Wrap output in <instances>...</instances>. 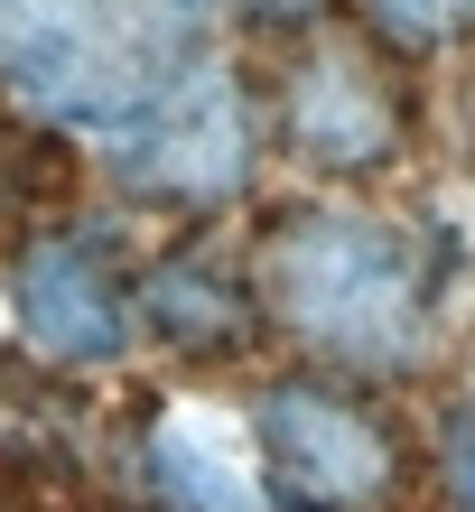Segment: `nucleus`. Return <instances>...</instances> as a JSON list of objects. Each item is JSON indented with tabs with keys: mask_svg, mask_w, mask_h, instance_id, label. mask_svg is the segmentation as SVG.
<instances>
[{
	"mask_svg": "<svg viewBox=\"0 0 475 512\" xmlns=\"http://www.w3.org/2000/svg\"><path fill=\"white\" fill-rule=\"evenodd\" d=\"M261 131L271 122H261L252 75L224 66V56H205L150 122H131L112 140V177H122V196L168 205V215H224L261 177Z\"/></svg>",
	"mask_w": 475,
	"mask_h": 512,
	"instance_id": "nucleus-4",
	"label": "nucleus"
},
{
	"mask_svg": "<svg viewBox=\"0 0 475 512\" xmlns=\"http://www.w3.org/2000/svg\"><path fill=\"white\" fill-rule=\"evenodd\" d=\"M271 131L317 177H382L410 149V84L373 38H299L271 94Z\"/></svg>",
	"mask_w": 475,
	"mask_h": 512,
	"instance_id": "nucleus-6",
	"label": "nucleus"
},
{
	"mask_svg": "<svg viewBox=\"0 0 475 512\" xmlns=\"http://www.w3.org/2000/svg\"><path fill=\"white\" fill-rule=\"evenodd\" d=\"M140 336H159L187 364H243L271 336L252 289V261H233L224 243H168L140 270Z\"/></svg>",
	"mask_w": 475,
	"mask_h": 512,
	"instance_id": "nucleus-7",
	"label": "nucleus"
},
{
	"mask_svg": "<svg viewBox=\"0 0 475 512\" xmlns=\"http://www.w3.org/2000/svg\"><path fill=\"white\" fill-rule=\"evenodd\" d=\"M10 308L19 336L66 373H103L140 345V270L122 261L112 224L56 215L10 243Z\"/></svg>",
	"mask_w": 475,
	"mask_h": 512,
	"instance_id": "nucleus-5",
	"label": "nucleus"
},
{
	"mask_svg": "<svg viewBox=\"0 0 475 512\" xmlns=\"http://www.w3.org/2000/svg\"><path fill=\"white\" fill-rule=\"evenodd\" d=\"M345 10L364 19L382 56H429V47L475 38V0H345Z\"/></svg>",
	"mask_w": 475,
	"mask_h": 512,
	"instance_id": "nucleus-8",
	"label": "nucleus"
},
{
	"mask_svg": "<svg viewBox=\"0 0 475 512\" xmlns=\"http://www.w3.org/2000/svg\"><path fill=\"white\" fill-rule=\"evenodd\" d=\"M457 252L410 215L373 205H289L252 243L261 317L336 382H392L429 354Z\"/></svg>",
	"mask_w": 475,
	"mask_h": 512,
	"instance_id": "nucleus-1",
	"label": "nucleus"
},
{
	"mask_svg": "<svg viewBox=\"0 0 475 512\" xmlns=\"http://www.w3.org/2000/svg\"><path fill=\"white\" fill-rule=\"evenodd\" d=\"M233 19H252V28H271V38H317L326 19H336V0H224Z\"/></svg>",
	"mask_w": 475,
	"mask_h": 512,
	"instance_id": "nucleus-10",
	"label": "nucleus"
},
{
	"mask_svg": "<svg viewBox=\"0 0 475 512\" xmlns=\"http://www.w3.org/2000/svg\"><path fill=\"white\" fill-rule=\"evenodd\" d=\"M466 401H475V345H466Z\"/></svg>",
	"mask_w": 475,
	"mask_h": 512,
	"instance_id": "nucleus-11",
	"label": "nucleus"
},
{
	"mask_svg": "<svg viewBox=\"0 0 475 512\" xmlns=\"http://www.w3.org/2000/svg\"><path fill=\"white\" fill-rule=\"evenodd\" d=\"M252 447H261V503L271 512H392L410 485V438L364 382L336 373H280L252 391Z\"/></svg>",
	"mask_w": 475,
	"mask_h": 512,
	"instance_id": "nucleus-3",
	"label": "nucleus"
},
{
	"mask_svg": "<svg viewBox=\"0 0 475 512\" xmlns=\"http://www.w3.org/2000/svg\"><path fill=\"white\" fill-rule=\"evenodd\" d=\"M429 466H438V494H448V512H475V401H466V391L438 410V447H429Z\"/></svg>",
	"mask_w": 475,
	"mask_h": 512,
	"instance_id": "nucleus-9",
	"label": "nucleus"
},
{
	"mask_svg": "<svg viewBox=\"0 0 475 512\" xmlns=\"http://www.w3.org/2000/svg\"><path fill=\"white\" fill-rule=\"evenodd\" d=\"M224 0H0V103L122 140L215 56Z\"/></svg>",
	"mask_w": 475,
	"mask_h": 512,
	"instance_id": "nucleus-2",
	"label": "nucleus"
}]
</instances>
